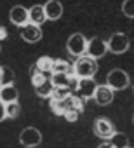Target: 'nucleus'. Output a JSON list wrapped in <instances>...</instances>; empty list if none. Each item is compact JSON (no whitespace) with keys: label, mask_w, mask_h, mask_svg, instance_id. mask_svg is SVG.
<instances>
[{"label":"nucleus","mask_w":134,"mask_h":148,"mask_svg":"<svg viewBox=\"0 0 134 148\" xmlns=\"http://www.w3.org/2000/svg\"><path fill=\"white\" fill-rule=\"evenodd\" d=\"M92 129H94V134H96L98 138H101V139H110V138L113 136V132H115L113 124H111L108 119H105V117L96 119L94 124H92Z\"/></svg>","instance_id":"7"},{"label":"nucleus","mask_w":134,"mask_h":148,"mask_svg":"<svg viewBox=\"0 0 134 148\" xmlns=\"http://www.w3.org/2000/svg\"><path fill=\"white\" fill-rule=\"evenodd\" d=\"M49 106H51V110H52L54 115H57V117H63L64 115V106H63V101L61 99L49 98Z\"/></svg>","instance_id":"21"},{"label":"nucleus","mask_w":134,"mask_h":148,"mask_svg":"<svg viewBox=\"0 0 134 148\" xmlns=\"http://www.w3.org/2000/svg\"><path fill=\"white\" fill-rule=\"evenodd\" d=\"M44 9H45V16L49 21H57L61 19L63 16V4L59 2V0H47V2L44 4Z\"/></svg>","instance_id":"11"},{"label":"nucleus","mask_w":134,"mask_h":148,"mask_svg":"<svg viewBox=\"0 0 134 148\" xmlns=\"http://www.w3.org/2000/svg\"><path fill=\"white\" fill-rule=\"evenodd\" d=\"M131 45V40L125 33H113L108 40V51L113 52V54H124L127 52Z\"/></svg>","instance_id":"5"},{"label":"nucleus","mask_w":134,"mask_h":148,"mask_svg":"<svg viewBox=\"0 0 134 148\" xmlns=\"http://www.w3.org/2000/svg\"><path fill=\"white\" fill-rule=\"evenodd\" d=\"M72 75H73V73H52L51 80H52L54 87H68ZM68 89H70V87H68Z\"/></svg>","instance_id":"17"},{"label":"nucleus","mask_w":134,"mask_h":148,"mask_svg":"<svg viewBox=\"0 0 134 148\" xmlns=\"http://www.w3.org/2000/svg\"><path fill=\"white\" fill-rule=\"evenodd\" d=\"M30 79H31V86L33 87H37V86H40V84H44L45 80H47V73H44V71H35L33 75H30Z\"/></svg>","instance_id":"24"},{"label":"nucleus","mask_w":134,"mask_h":148,"mask_svg":"<svg viewBox=\"0 0 134 148\" xmlns=\"http://www.w3.org/2000/svg\"><path fill=\"white\" fill-rule=\"evenodd\" d=\"M106 86H110L113 91H124L129 87V75L122 68H115L108 73L106 77Z\"/></svg>","instance_id":"3"},{"label":"nucleus","mask_w":134,"mask_h":148,"mask_svg":"<svg viewBox=\"0 0 134 148\" xmlns=\"http://www.w3.org/2000/svg\"><path fill=\"white\" fill-rule=\"evenodd\" d=\"M87 44L89 42L82 33H73V35H70L68 42H66V51L73 58H80V56L87 54Z\"/></svg>","instance_id":"2"},{"label":"nucleus","mask_w":134,"mask_h":148,"mask_svg":"<svg viewBox=\"0 0 134 148\" xmlns=\"http://www.w3.org/2000/svg\"><path fill=\"white\" fill-rule=\"evenodd\" d=\"M111 145H113V148H127L129 146V138H127V134L125 132H113V136L108 139Z\"/></svg>","instance_id":"19"},{"label":"nucleus","mask_w":134,"mask_h":148,"mask_svg":"<svg viewBox=\"0 0 134 148\" xmlns=\"http://www.w3.org/2000/svg\"><path fill=\"white\" fill-rule=\"evenodd\" d=\"M51 73H73V64L64 59H54Z\"/></svg>","instance_id":"18"},{"label":"nucleus","mask_w":134,"mask_h":148,"mask_svg":"<svg viewBox=\"0 0 134 148\" xmlns=\"http://www.w3.org/2000/svg\"><path fill=\"white\" fill-rule=\"evenodd\" d=\"M30 12V23H35V25H44L47 21V16H45V9L44 5H31L28 9Z\"/></svg>","instance_id":"14"},{"label":"nucleus","mask_w":134,"mask_h":148,"mask_svg":"<svg viewBox=\"0 0 134 148\" xmlns=\"http://www.w3.org/2000/svg\"><path fill=\"white\" fill-rule=\"evenodd\" d=\"M9 19H11V23L14 25V26H25L26 23H30V12H28V9L26 7H23V5H14L12 9H11V12H9Z\"/></svg>","instance_id":"9"},{"label":"nucleus","mask_w":134,"mask_h":148,"mask_svg":"<svg viewBox=\"0 0 134 148\" xmlns=\"http://www.w3.org/2000/svg\"><path fill=\"white\" fill-rule=\"evenodd\" d=\"M132 92H134V86H132Z\"/></svg>","instance_id":"30"},{"label":"nucleus","mask_w":134,"mask_h":148,"mask_svg":"<svg viewBox=\"0 0 134 148\" xmlns=\"http://www.w3.org/2000/svg\"><path fill=\"white\" fill-rule=\"evenodd\" d=\"M33 89H35V94H37L38 98H51L52 92H54V84H52L51 79H47L44 84H40V86H37V87H33Z\"/></svg>","instance_id":"16"},{"label":"nucleus","mask_w":134,"mask_h":148,"mask_svg":"<svg viewBox=\"0 0 134 148\" xmlns=\"http://www.w3.org/2000/svg\"><path fill=\"white\" fill-rule=\"evenodd\" d=\"M106 52H108V42L106 40H103L101 37H92L89 40V44H87V56H91L94 59H99Z\"/></svg>","instance_id":"6"},{"label":"nucleus","mask_w":134,"mask_h":148,"mask_svg":"<svg viewBox=\"0 0 134 148\" xmlns=\"http://www.w3.org/2000/svg\"><path fill=\"white\" fill-rule=\"evenodd\" d=\"M18 98H19V92H18V89H16V86L12 84V86H2L0 87V101L2 103H12V101H18Z\"/></svg>","instance_id":"13"},{"label":"nucleus","mask_w":134,"mask_h":148,"mask_svg":"<svg viewBox=\"0 0 134 148\" xmlns=\"http://www.w3.org/2000/svg\"><path fill=\"white\" fill-rule=\"evenodd\" d=\"M4 38H7V32H5L4 26H0V42H2Z\"/></svg>","instance_id":"28"},{"label":"nucleus","mask_w":134,"mask_h":148,"mask_svg":"<svg viewBox=\"0 0 134 148\" xmlns=\"http://www.w3.org/2000/svg\"><path fill=\"white\" fill-rule=\"evenodd\" d=\"M122 12L125 18L134 19V0H124L122 2Z\"/></svg>","instance_id":"23"},{"label":"nucleus","mask_w":134,"mask_h":148,"mask_svg":"<svg viewBox=\"0 0 134 148\" xmlns=\"http://www.w3.org/2000/svg\"><path fill=\"white\" fill-rule=\"evenodd\" d=\"M96 71H98V63L94 58H91L87 54L77 58L73 63V73L79 79H92L96 75Z\"/></svg>","instance_id":"1"},{"label":"nucleus","mask_w":134,"mask_h":148,"mask_svg":"<svg viewBox=\"0 0 134 148\" xmlns=\"http://www.w3.org/2000/svg\"><path fill=\"white\" fill-rule=\"evenodd\" d=\"M63 117L68 120V122H77L79 117H80V112H79V110H66Z\"/></svg>","instance_id":"26"},{"label":"nucleus","mask_w":134,"mask_h":148,"mask_svg":"<svg viewBox=\"0 0 134 148\" xmlns=\"http://www.w3.org/2000/svg\"><path fill=\"white\" fill-rule=\"evenodd\" d=\"M132 122H134V117H132Z\"/></svg>","instance_id":"32"},{"label":"nucleus","mask_w":134,"mask_h":148,"mask_svg":"<svg viewBox=\"0 0 134 148\" xmlns=\"http://www.w3.org/2000/svg\"><path fill=\"white\" fill-rule=\"evenodd\" d=\"M127 148H134V146H127Z\"/></svg>","instance_id":"31"},{"label":"nucleus","mask_w":134,"mask_h":148,"mask_svg":"<svg viewBox=\"0 0 134 148\" xmlns=\"http://www.w3.org/2000/svg\"><path fill=\"white\" fill-rule=\"evenodd\" d=\"M35 64L38 66V70H40V71L47 73V71H52V64H54V59H52L51 56H40V58L37 59V63H35Z\"/></svg>","instance_id":"20"},{"label":"nucleus","mask_w":134,"mask_h":148,"mask_svg":"<svg viewBox=\"0 0 134 148\" xmlns=\"http://www.w3.org/2000/svg\"><path fill=\"white\" fill-rule=\"evenodd\" d=\"M16 82V73L11 66H0V87L12 86Z\"/></svg>","instance_id":"15"},{"label":"nucleus","mask_w":134,"mask_h":148,"mask_svg":"<svg viewBox=\"0 0 134 148\" xmlns=\"http://www.w3.org/2000/svg\"><path fill=\"white\" fill-rule=\"evenodd\" d=\"M96 89H98V82L94 80V77L92 79H80L77 94L80 98H84V99H94Z\"/></svg>","instance_id":"10"},{"label":"nucleus","mask_w":134,"mask_h":148,"mask_svg":"<svg viewBox=\"0 0 134 148\" xmlns=\"http://www.w3.org/2000/svg\"><path fill=\"white\" fill-rule=\"evenodd\" d=\"M70 92H72V91H70L68 87H54V92H52L51 98H54V99H64Z\"/></svg>","instance_id":"25"},{"label":"nucleus","mask_w":134,"mask_h":148,"mask_svg":"<svg viewBox=\"0 0 134 148\" xmlns=\"http://www.w3.org/2000/svg\"><path fill=\"white\" fill-rule=\"evenodd\" d=\"M21 112V106L18 101H12V103H7L5 105V113H7V119H16Z\"/></svg>","instance_id":"22"},{"label":"nucleus","mask_w":134,"mask_h":148,"mask_svg":"<svg viewBox=\"0 0 134 148\" xmlns=\"http://www.w3.org/2000/svg\"><path fill=\"white\" fill-rule=\"evenodd\" d=\"M98 148H113V145H111L110 141H105V143H101Z\"/></svg>","instance_id":"29"},{"label":"nucleus","mask_w":134,"mask_h":148,"mask_svg":"<svg viewBox=\"0 0 134 148\" xmlns=\"http://www.w3.org/2000/svg\"><path fill=\"white\" fill-rule=\"evenodd\" d=\"M113 89L110 87V86H98V89H96V94H94V101L99 105V106H106V105H110L111 101H113Z\"/></svg>","instance_id":"12"},{"label":"nucleus","mask_w":134,"mask_h":148,"mask_svg":"<svg viewBox=\"0 0 134 148\" xmlns=\"http://www.w3.org/2000/svg\"><path fill=\"white\" fill-rule=\"evenodd\" d=\"M21 38L28 44H37L42 38V30L40 25L35 23H26L25 26H21Z\"/></svg>","instance_id":"8"},{"label":"nucleus","mask_w":134,"mask_h":148,"mask_svg":"<svg viewBox=\"0 0 134 148\" xmlns=\"http://www.w3.org/2000/svg\"><path fill=\"white\" fill-rule=\"evenodd\" d=\"M4 119H7V113H5V103L0 101V122H2Z\"/></svg>","instance_id":"27"},{"label":"nucleus","mask_w":134,"mask_h":148,"mask_svg":"<svg viewBox=\"0 0 134 148\" xmlns=\"http://www.w3.org/2000/svg\"><path fill=\"white\" fill-rule=\"evenodd\" d=\"M19 143L25 148H35L42 143V134L37 127H25L19 132Z\"/></svg>","instance_id":"4"}]
</instances>
